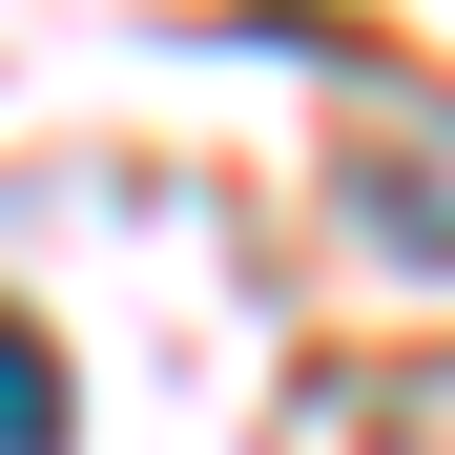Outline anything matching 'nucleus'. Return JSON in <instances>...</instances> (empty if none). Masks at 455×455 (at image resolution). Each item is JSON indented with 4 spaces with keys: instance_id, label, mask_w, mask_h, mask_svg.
Instances as JSON below:
<instances>
[{
    "instance_id": "nucleus-1",
    "label": "nucleus",
    "mask_w": 455,
    "mask_h": 455,
    "mask_svg": "<svg viewBox=\"0 0 455 455\" xmlns=\"http://www.w3.org/2000/svg\"><path fill=\"white\" fill-rule=\"evenodd\" d=\"M352 228H372L394 269H455V104L394 124V145H352Z\"/></svg>"
},
{
    "instance_id": "nucleus-2",
    "label": "nucleus",
    "mask_w": 455,
    "mask_h": 455,
    "mask_svg": "<svg viewBox=\"0 0 455 455\" xmlns=\"http://www.w3.org/2000/svg\"><path fill=\"white\" fill-rule=\"evenodd\" d=\"M0 455H62V352L0 311Z\"/></svg>"
}]
</instances>
